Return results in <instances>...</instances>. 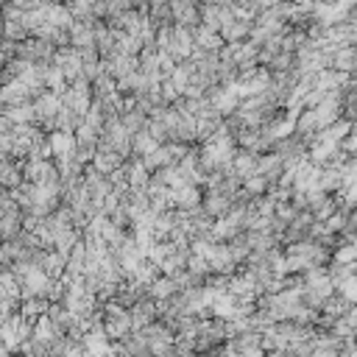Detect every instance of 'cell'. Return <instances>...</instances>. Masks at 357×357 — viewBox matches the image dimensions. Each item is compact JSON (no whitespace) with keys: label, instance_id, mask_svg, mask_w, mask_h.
<instances>
[{"label":"cell","instance_id":"2e32d148","mask_svg":"<svg viewBox=\"0 0 357 357\" xmlns=\"http://www.w3.org/2000/svg\"><path fill=\"white\" fill-rule=\"evenodd\" d=\"M231 206H234V198H229V195H223V192H212V190H206L204 192V209L218 220V218H226L229 212H231Z\"/></svg>","mask_w":357,"mask_h":357},{"label":"cell","instance_id":"44dd1931","mask_svg":"<svg viewBox=\"0 0 357 357\" xmlns=\"http://www.w3.org/2000/svg\"><path fill=\"white\" fill-rule=\"evenodd\" d=\"M257 165H259V153H254V151H237V156H234V162H231L234 173H237L243 181L257 173Z\"/></svg>","mask_w":357,"mask_h":357},{"label":"cell","instance_id":"d6986e66","mask_svg":"<svg viewBox=\"0 0 357 357\" xmlns=\"http://www.w3.org/2000/svg\"><path fill=\"white\" fill-rule=\"evenodd\" d=\"M3 117H8L14 126H36V109H33V103L3 106Z\"/></svg>","mask_w":357,"mask_h":357},{"label":"cell","instance_id":"277c9868","mask_svg":"<svg viewBox=\"0 0 357 357\" xmlns=\"http://www.w3.org/2000/svg\"><path fill=\"white\" fill-rule=\"evenodd\" d=\"M103 329H106V335H109V340H112V343L126 340V337L134 332L131 312H128V310H123V312H117V315H103Z\"/></svg>","mask_w":357,"mask_h":357},{"label":"cell","instance_id":"e0dca14e","mask_svg":"<svg viewBox=\"0 0 357 357\" xmlns=\"http://www.w3.org/2000/svg\"><path fill=\"white\" fill-rule=\"evenodd\" d=\"M181 290H178V282L173 279V276H159L151 287H148V298H153L156 304H162V301H170L173 296H178Z\"/></svg>","mask_w":357,"mask_h":357},{"label":"cell","instance_id":"ffe728a7","mask_svg":"<svg viewBox=\"0 0 357 357\" xmlns=\"http://www.w3.org/2000/svg\"><path fill=\"white\" fill-rule=\"evenodd\" d=\"M126 162H128V159H123L120 153H106V151H98V153H95V159H92V167H95L100 176H106V178H109V176H112V173H117V170H120Z\"/></svg>","mask_w":357,"mask_h":357},{"label":"cell","instance_id":"ac0fdd59","mask_svg":"<svg viewBox=\"0 0 357 357\" xmlns=\"http://www.w3.org/2000/svg\"><path fill=\"white\" fill-rule=\"evenodd\" d=\"M22 165H25V162L3 159V165H0V181H3L6 190H17V187L25 181V176H22Z\"/></svg>","mask_w":357,"mask_h":357},{"label":"cell","instance_id":"8fae6325","mask_svg":"<svg viewBox=\"0 0 357 357\" xmlns=\"http://www.w3.org/2000/svg\"><path fill=\"white\" fill-rule=\"evenodd\" d=\"M198 206H204V192H201V187L187 184V187H181V190H173V209H178V212H192V209H198Z\"/></svg>","mask_w":357,"mask_h":357},{"label":"cell","instance_id":"cb8c5ba5","mask_svg":"<svg viewBox=\"0 0 357 357\" xmlns=\"http://www.w3.org/2000/svg\"><path fill=\"white\" fill-rule=\"evenodd\" d=\"M59 337H61V332L56 329V324L50 321V315H42V318L33 324V340H39V343L50 346V343H56Z\"/></svg>","mask_w":357,"mask_h":357},{"label":"cell","instance_id":"484cf974","mask_svg":"<svg viewBox=\"0 0 357 357\" xmlns=\"http://www.w3.org/2000/svg\"><path fill=\"white\" fill-rule=\"evenodd\" d=\"M42 268H45V273H47L53 282H59V279L67 273V257H61V254L53 248V251H47V257H45V265H42Z\"/></svg>","mask_w":357,"mask_h":357},{"label":"cell","instance_id":"3957f363","mask_svg":"<svg viewBox=\"0 0 357 357\" xmlns=\"http://www.w3.org/2000/svg\"><path fill=\"white\" fill-rule=\"evenodd\" d=\"M206 100H209L212 109H215L218 114H223V117H231V114L240 109V103H243L231 86H212L209 95H206Z\"/></svg>","mask_w":357,"mask_h":357},{"label":"cell","instance_id":"30bf717a","mask_svg":"<svg viewBox=\"0 0 357 357\" xmlns=\"http://www.w3.org/2000/svg\"><path fill=\"white\" fill-rule=\"evenodd\" d=\"M209 268H212V273H220V276H234L237 262H234V257H231L229 243H218V245L212 248V254H209Z\"/></svg>","mask_w":357,"mask_h":357},{"label":"cell","instance_id":"ab89813d","mask_svg":"<svg viewBox=\"0 0 357 357\" xmlns=\"http://www.w3.org/2000/svg\"><path fill=\"white\" fill-rule=\"evenodd\" d=\"M212 357H220V354H212Z\"/></svg>","mask_w":357,"mask_h":357},{"label":"cell","instance_id":"d4e9b609","mask_svg":"<svg viewBox=\"0 0 357 357\" xmlns=\"http://www.w3.org/2000/svg\"><path fill=\"white\" fill-rule=\"evenodd\" d=\"M148 17H151V22H153L156 28L173 25V8H170V3H165V0L151 3V6H148Z\"/></svg>","mask_w":357,"mask_h":357},{"label":"cell","instance_id":"d6a6232c","mask_svg":"<svg viewBox=\"0 0 357 357\" xmlns=\"http://www.w3.org/2000/svg\"><path fill=\"white\" fill-rule=\"evenodd\" d=\"M229 248H231V257H234L237 265H245V262H248L251 248H248V243H245V231H243L240 237H234V240L229 243Z\"/></svg>","mask_w":357,"mask_h":357},{"label":"cell","instance_id":"8992f818","mask_svg":"<svg viewBox=\"0 0 357 357\" xmlns=\"http://www.w3.org/2000/svg\"><path fill=\"white\" fill-rule=\"evenodd\" d=\"M31 98H33V89H31V86H28L22 78H17V81H8V84H3V86H0V103H3V106L33 103Z\"/></svg>","mask_w":357,"mask_h":357},{"label":"cell","instance_id":"1f68e13d","mask_svg":"<svg viewBox=\"0 0 357 357\" xmlns=\"http://www.w3.org/2000/svg\"><path fill=\"white\" fill-rule=\"evenodd\" d=\"M120 120H123V126L128 128V134H131V137L148 128V117H145L142 112H137V109H131V112H123V114H120Z\"/></svg>","mask_w":357,"mask_h":357},{"label":"cell","instance_id":"ba28073f","mask_svg":"<svg viewBox=\"0 0 357 357\" xmlns=\"http://www.w3.org/2000/svg\"><path fill=\"white\" fill-rule=\"evenodd\" d=\"M131 312V324H134V332H142L145 326L156 324L159 321V304L153 298H142L137 307L128 310Z\"/></svg>","mask_w":357,"mask_h":357},{"label":"cell","instance_id":"4dcf8cb0","mask_svg":"<svg viewBox=\"0 0 357 357\" xmlns=\"http://www.w3.org/2000/svg\"><path fill=\"white\" fill-rule=\"evenodd\" d=\"M335 265H357V243H340L332 251Z\"/></svg>","mask_w":357,"mask_h":357},{"label":"cell","instance_id":"52a82bcc","mask_svg":"<svg viewBox=\"0 0 357 357\" xmlns=\"http://www.w3.org/2000/svg\"><path fill=\"white\" fill-rule=\"evenodd\" d=\"M229 296H234V298H251V301H257L262 293H259V284H257V279H254L248 271H243V273H234V276L229 279Z\"/></svg>","mask_w":357,"mask_h":357},{"label":"cell","instance_id":"7a4b0ae2","mask_svg":"<svg viewBox=\"0 0 357 357\" xmlns=\"http://www.w3.org/2000/svg\"><path fill=\"white\" fill-rule=\"evenodd\" d=\"M33 109H36V126L42 128L45 123H53L59 117V112L64 109V100H61V95L45 89L39 98H33Z\"/></svg>","mask_w":357,"mask_h":357},{"label":"cell","instance_id":"74e56055","mask_svg":"<svg viewBox=\"0 0 357 357\" xmlns=\"http://www.w3.org/2000/svg\"><path fill=\"white\" fill-rule=\"evenodd\" d=\"M268 357H296L293 349H276V351H268Z\"/></svg>","mask_w":357,"mask_h":357},{"label":"cell","instance_id":"4316f807","mask_svg":"<svg viewBox=\"0 0 357 357\" xmlns=\"http://www.w3.org/2000/svg\"><path fill=\"white\" fill-rule=\"evenodd\" d=\"M20 290H22V284L17 282V276L8 268H3V273H0V298L20 301Z\"/></svg>","mask_w":357,"mask_h":357},{"label":"cell","instance_id":"5b68a950","mask_svg":"<svg viewBox=\"0 0 357 357\" xmlns=\"http://www.w3.org/2000/svg\"><path fill=\"white\" fill-rule=\"evenodd\" d=\"M170 8H173V25H181V28H198L201 25V6L198 3L173 0Z\"/></svg>","mask_w":357,"mask_h":357},{"label":"cell","instance_id":"e575fe53","mask_svg":"<svg viewBox=\"0 0 357 357\" xmlns=\"http://www.w3.org/2000/svg\"><path fill=\"white\" fill-rule=\"evenodd\" d=\"M337 293H340L349 304H357V273H354L351 279H346V282L337 287Z\"/></svg>","mask_w":357,"mask_h":357},{"label":"cell","instance_id":"8d00e7d4","mask_svg":"<svg viewBox=\"0 0 357 357\" xmlns=\"http://www.w3.org/2000/svg\"><path fill=\"white\" fill-rule=\"evenodd\" d=\"M346 321H349L351 326H357V304H351V307H349V312H346Z\"/></svg>","mask_w":357,"mask_h":357},{"label":"cell","instance_id":"7c38bea8","mask_svg":"<svg viewBox=\"0 0 357 357\" xmlns=\"http://www.w3.org/2000/svg\"><path fill=\"white\" fill-rule=\"evenodd\" d=\"M284 159L276 153V151H268V153H259V165H257V173L259 176H265L271 184H276L279 178H282V173H284Z\"/></svg>","mask_w":357,"mask_h":357},{"label":"cell","instance_id":"7402d4cb","mask_svg":"<svg viewBox=\"0 0 357 357\" xmlns=\"http://www.w3.org/2000/svg\"><path fill=\"white\" fill-rule=\"evenodd\" d=\"M22 318H28L31 324H36L42 315H47L50 312V301L45 298V296H39V298H31V301H20V310H17Z\"/></svg>","mask_w":357,"mask_h":357},{"label":"cell","instance_id":"d590c367","mask_svg":"<svg viewBox=\"0 0 357 357\" xmlns=\"http://www.w3.org/2000/svg\"><path fill=\"white\" fill-rule=\"evenodd\" d=\"M170 42H173V25H167V28H159V33H156V47H159L162 53H167Z\"/></svg>","mask_w":357,"mask_h":357},{"label":"cell","instance_id":"6da1fadb","mask_svg":"<svg viewBox=\"0 0 357 357\" xmlns=\"http://www.w3.org/2000/svg\"><path fill=\"white\" fill-rule=\"evenodd\" d=\"M234 6L226 3V0H218V3H201V25L223 33L231 22H234Z\"/></svg>","mask_w":357,"mask_h":357},{"label":"cell","instance_id":"f1b7e54d","mask_svg":"<svg viewBox=\"0 0 357 357\" xmlns=\"http://www.w3.org/2000/svg\"><path fill=\"white\" fill-rule=\"evenodd\" d=\"M349 307H351V304H349L340 293H335V296L321 307V315H326V318H332V321H340V318H346Z\"/></svg>","mask_w":357,"mask_h":357},{"label":"cell","instance_id":"f546056e","mask_svg":"<svg viewBox=\"0 0 357 357\" xmlns=\"http://www.w3.org/2000/svg\"><path fill=\"white\" fill-rule=\"evenodd\" d=\"M131 148H134V156H148V153H153L156 148H162L148 131H139V134H134V139H131Z\"/></svg>","mask_w":357,"mask_h":357},{"label":"cell","instance_id":"836d02e7","mask_svg":"<svg viewBox=\"0 0 357 357\" xmlns=\"http://www.w3.org/2000/svg\"><path fill=\"white\" fill-rule=\"evenodd\" d=\"M187 271L195 273V276H201V279H209V276H212L209 259H206V257H198V254H190V259H187Z\"/></svg>","mask_w":357,"mask_h":357},{"label":"cell","instance_id":"603a6c76","mask_svg":"<svg viewBox=\"0 0 357 357\" xmlns=\"http://www.w3.org/2000/svg\"><path fill=\"white\" fill-rule=\"evenodd\" d=\"M332 70L343 73V75H354L357 73V47H343L332 56Z\"/></svg>","mask_w":357,"mask_h":357},{"label":"cell","instance_id":"f35d334b","mask_svg":"<svg viewBox=\"0 0 357 357\" xmlns=\"http://www.w3.org/2000/svg\"><path fill=\"white\" fill-rule=\"evenodd\" d=\"M198 357H212V354H198Z\"/></svg>","mask_w":357,"mask_h":357},{"label":"cell","instance_id":"4fadbf2b","mask_svg":"<svg viewBox=\"0 0 357 357\" xmlns=\"http://www.w3.org/2000/svg\"><path fill=\"white\" fill-rule=\"evenodd\" d=\"M47 139H50V148H53V159L78 153V139H75L73 131H53V134H47Z\"/></svg>","mask_w":357,"mask_h":357},{"label":"cell","instance_id":"9c48e42d","mask_svg":"<svg viewBox=\"0 0 357 357\" xmlns=\"http://www.w3.org/2000/svg\"><path fill=\"white\" fill-rule=\"evenodd\" d=\"M100 20H86V22H75L70 28V45L75 50H86V47H98V39H95V25Z\"/></svg>","mask_w":357,"mask_h":357},{"label":"cell","instance_id":"9a60e30c","mask_svg":"<svg viewBox=\"0 0 357 357\" xmlns=\"http://www.w3.org/2000/svg\"><path fill=\"white\" fill-rule=\"evenodd\" d=\"M126 176H128L131 190H145L151 184V178H153V173L145 167V162L139 156H134V159L126 162Z\"/></svg>","mask_w":357,"mask_h":357},{"label":"cell","instance_id":"5bb4252c","mask_svg":"<svg viewBox=\"0 0 357 357\" xmlns=\"http://www.w3.org/2000/svg\"><path fill=\"white\" fill-rule=\"evenodd\" d=\"M192 36H195V47L198 50H206V53H220L223 50V36L218 33V31H212V28H206V25H198V28H192Z\"/></svg>","mask_w":357,"mask_h":357},{"label":"cell","instance_id":"83f0119b","mask_svg":"<svg viewBox=\"0 0 357 357\" xmlns=\"http://www.w3.org/2000/svg\"><path fill=\"white\" fill-rule=\"evenodd\" d=\"M321 190L326 195H337L343 190V176H340V167H324L321 173Z\"/></svg>","mask_w":357,"mask_h":357},{"label":"cell","instance_id":"60d3db41","mask_svg":"<svg viewBox=\"0 0 357 357\" xmlns=\"http://www.w3.org/2000/svg\"><path fill=\"white\" fill-rule=\"evenodd\" d=\"M109 357H114V354H109Z\"/></svg>","mask_w":357,"mask_h":357}]
</instances>
